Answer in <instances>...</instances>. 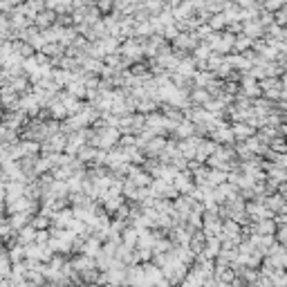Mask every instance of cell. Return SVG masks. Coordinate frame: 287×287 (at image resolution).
Instances as JSON below:
<instances>
[{"label": "cell", "instance_id": "cell-1", "mask_svg": "<svg viewBox=\"0 0 287 287\" xmlns=\"http://www.w3.org/2000/svg\"><path fill=\"white\" fill-rule=\"evenodd\" d=\"M25 258V252H23V247H14L11 249V254H9V260L11 262H18V260H23Z\"/></svg>", "mask_w": 287, "mask_h": 287}]
</instances>
